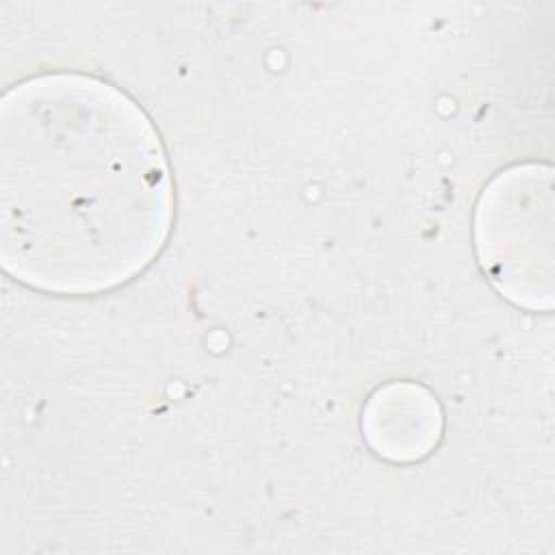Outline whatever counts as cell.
<instances>
[{"mask_svg": "<svg viewBox=\"0 0 555 555\" xmlns=\"http://www.w3.org/2000/svg\"><path fill=\"white\" fill-rule=\"evenodd\" d=\"M169 178L141 111L108 85L50 76L2 102V258L22 282L108 288L163 245Z\"/></svg>", "mask_w": 555, "mask_h": 555, "instance_id": "1", "label": "cell"}]
</instances>
